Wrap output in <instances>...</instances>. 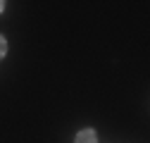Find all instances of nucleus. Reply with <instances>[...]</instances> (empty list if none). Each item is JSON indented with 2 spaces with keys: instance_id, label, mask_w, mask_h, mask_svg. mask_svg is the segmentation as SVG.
Masks as SVG:
<instances>
[{
  "instance_id": "1",
  "label": "nucleus",
  "mask_w": 150,
  "mask_h": 143,
  "mask_svg": "<svg viewBox=\"0 0 150 143\" xmlns=\"http://www.w3.org/2000/svg\"><path fill=\"white\" fill-rule=\"evenodd\" d=\"M74 143H98V134L96 129H81L74 138Z\"/></svg>"
},
{
  "instance_id": "2",
  "label": "nucleus",
  "mask_w": 150,
  "mask_h": 143,
  "mask_svg": "<svg viewBox=\"0 0 150 143\" xmlns=\"http://www.w3.org/2000/svg\"><path fill=\"white\" fill-rule=\"evenodd\" d=\"M5 55H7V38L0 33V60H3Z\"/></svg>"
},
{
  "instance_id": "3",
  "label": "nucleus",
  "mask_w": 150,
  "mask_h": 143,
  "mask_svg": "<svg viewBox=\"0 0 150 143\" xmlns=\"http://www.w3.org/2000/svg\"><path fill=\"white\" fill-rule=\"evenodd\" d=\"M3 10H5V3H0V12H3Z\"/></svg>"
}]
</instances>
